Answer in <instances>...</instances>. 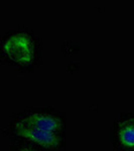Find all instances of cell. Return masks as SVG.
I'll return each mask as SVG.
<instances>
[{
  "mask_svg": "<svg viewBox=\"0 0 134 151\" xmlns=\"http://www.w3.org/2000/svg\"><path fill=\"white\" fill-rule=\"evenodd\" d=\"M4 53L19 65H28L33 60V45L25 33H16L4 41Z\"/></svg>",
  "mask_w": 134,
  "mask_h": 151,
  "instance_id": "cell-1",
  "label": "cell"
},
{
  "mask_svg": "<svg viewBox=\"0 0 134 151\" xmlns=\"http://www.w3.org/2000/svg\"><path fill=\"white\" fill-rule=\"evenodd\" d=\"M15 127L40 129V130L55 132L62 128V121L57 117L48 114H32L21 119L15 124Z\"/></svg>",
  "mask_w": 134,
  "mask_h": 151,
  "instance_id": "cell-2",
  "label": "cell"
},
{
  "mask_svg": "<svg viewBox=\"0 0 134 151\" xmlns=\"http://www.w3.org/2000/svg\"><path fill=\"white\" fill-rule=\"evenodd\" d=\"M15 131L17 135L32 141L43 147L55 148L60 144V138L55 132L23 127H15Z\"/></svg>",
  "mask_w": 134,
  "mask_h": 151,
  "instance_id": "cell-3",
  "label": "cell"
},
{
  "mask_svg": "<svg viewBox=\"0 0 134 151\" xmlns=\"http://www.w3.org/2000/svg\"><path fill=\"white\" fill-rule=\"evenodd\" d=\"M118 137L123 146L134 148V124L126 123L121 125L118 131Z\"/></svg>",
  "mask_w": 134,
  "mask_h": 151,
  "instance_id": "cell-4",
  "label": "cell"
},
{
  "mask_svg": "<svg viewBox=\"0 0 134 151\" xmlns=\"http://www.w3.org/2000/svg\"><path fill=\"white\" fill-rule=\"evenodd\" d=\"M20 151H31L30 149H27V148H23V149H21Z\"/></svg>",
  "mask_w": 134,
  "mask_h": 151,
  "instance_id": "cell-5",
  "label": "cell"
}]
</instances>
